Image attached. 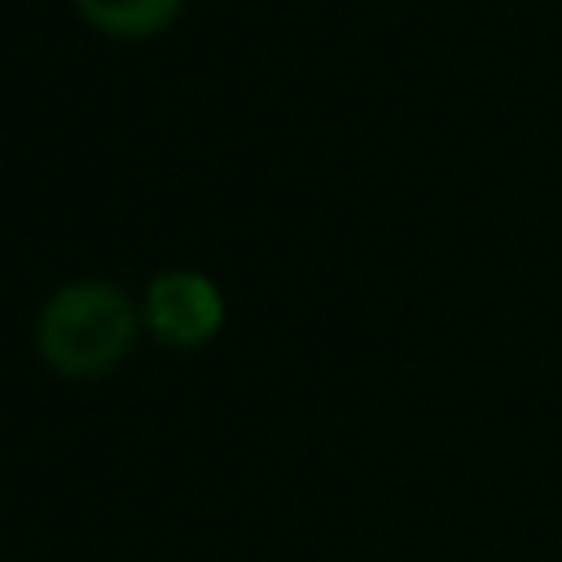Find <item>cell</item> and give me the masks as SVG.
I'll return each mask as SVG.
<instances>
[{"instance_id":"1","label":"cell","mask_w":562,"mask_h":562,"mask_svg":"<svg viewBox=\"0 0 562 562\" xmlns=\"http://www.w3.org/2000/svg\"><path fill=\"white\" fill-rule=\"evenodd\" d=\"M40 356L66 378H97L114 369L132 338L136 312L127 294L110 281H75L61 285L40 312Z\"/></svg>"},{"instance_id":"2","label":"cell","mask_w":562,"mask_h":562,"mask_svg":"<svg viewBox=\"0 0 562 562\" xmlns=\"http://www.w3.org/2000/svg\"><path fill=\"white\" fill-rule=\"evenodd\" d=\"M145 321H149V329L162 342L198 347V342H206L220 329L224 303H220V290L206 277H198V272H167L145 294Z\"/></svg>"},{"instance_id":"3","label":"cell","mask_w":562,"mask_h":562,"mask_svg":"<svg viewBox=\"0 0 562 562\" xmlns=\"http://www.w3.org/2000/svg\"><path fill=\"white\" fill-rule=\"evenodd\" d=\"M75 9H79L92 26H101V31H110V35L140 40V35L162 31V26L176 18L180 0H75Z\"/></svg>"}]
</instances>
